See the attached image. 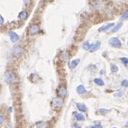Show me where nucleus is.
I'll use <instances>...</instances> for the list:
<instances>
[{
    "mask_svg": "<svg viewBox=\"0 0 128 128\" xmlns=\"http://www.w3.org/2000/svg\"><path fill=\"white\" fill-rule=\"evenodd\" d=\"M90 44H89V42L88 41H86V42H84L82 45V48L83 50H86V51H89V49H90Z\"/></svg>",
    "mask_w": 128,
    "mask_h": 128,
    "instance_id": "nucleus-18",
    "label": "nucleus"
},
{
    "mask_svg": "<svg viewBox=\"0 0 128 128\" xmlns=\"http://www.w3.org/2000/svg\"><path fill=\"white\" fill-rule=\"evenodd\" d=\"M23 46H21V45L14 46L13 51H12V53H13V55H14L15 58H19V57L23 54Z\"/></svg>",
    "mask_w": 128,
    "mask_h": 128,
    "instance_id": "nucleus-1",
    "label": "nucleus"
},
{
    "mask_svg": "<svg viewBox=\"0 0 128 128\" xmlns=\"http://www.w3.org/2000/svg\"><path fill=\"white\" fill-rule=\"evenodd\" d=\"M8 34H9L10 39H11V41H13V42H16V41L19 40V36L15 34V33H14V32H10Z\"/></svg>",
    "mask_w": 128,
    "mask_h": 128,
    "instance_id": "nucleus-8",
    "label": "nucleus"
},
{
    "mask_svg": "<svg viewBox=\"0 0 128 128\" xmlns=\"http://www.w3.org/2000/svg\"><path fill=\"white\" fill-rule=\"evenodd\" d=\"M108 112H109L108 110L104 109V108H101V109H99V113H100V115H103V116H105V114H107Z\"/></svg>",
    "mask_w": 128,
    "mask_h": 128,
    "instance_id": "nucleus-22",
    "label": "nucleus"
},
{
    "mask_svg": "<svg viewBox=\"0 0 128 128\" xmlns=\"http://www.w3.org/2000/svg\"><path fill=\"white\" fill-rule=\"evenodd\" d=\"M77 107H78L79 110H80L81 112H86L87 110V106L84 105V104H81V103H78V104H77Z\"/></svg>",
    "mask_w": 128,
    "mask_h": 128,
    "instance_id": "nucleus-13",
    "label": "nucleus"
},
{
    "mask_svg": "<svg viewBox=\"0 0 128 128\" xmlns=\"http://www.w3.org/2000/svg\"><path fill=\"white\" fill-rule=\"evenodd\" d=\"M91 128H103V127H102L100 124H97V125H95V126H93V127Z\"/></svg>",
    "mask_w": 128,
    "mask_h": 128,
    "instance_id": "nucleus-28",
    "label": "nucleus"
},
{
    "mask_svg": "<svg viewBox=\"0 0 128 128\" xmlns=\"http://www.w3.org/2000/svg\"><path fill=\"white\" fill-rule=\"evenodd\" d=\"M73 115H74L75 118H76V119H77L78 121H83L84 119H85V117H84V116H83L82 114H80V113H76V112H74V113H73Z\"/></svg>",
    "mask_w": 128,
    "mask_h": 128,
    "instance_id": "nucleus-14",
    "label": "nucleus"
},
{
    "mask_svg": "<svg viewBox=\"0 0 128 128\" xmlns=\"http://www.w3.org/2000/svg\"><path fill=\"white\" fill-rule=\"evenodd\" d=\"M100 45H101V42H100V41H97L95 44H92V45L90 46L89 52H94L96 51H98V50L99 49Z\"/></svg>",
    "mask_w": 128,
    "mask_h": 128,
    "instance_id": "nucleus-7",
    "label": "nucleus"
},
{
    "mask_svg": "<svg viewBox=\"0 0 128 128\" xmlns=\"http://www.w3.org/2000/svg\"><path fill=\"white\" fill-rule=\"evenodd\" d=\"M39 31H40L39 26L36 25V24H34V25H32V26L29 28V34H30L31 35H34V34H38Z\"/></svg>",
    "mask_w": 128,
    "mask_h": 128,
    "instance_id": "nucleus-5",
    "label": "nucleus"
},
{
    "mask_svg": "<svg viewBox=\"0 0 128 128\" xmlns=\"http://www.w3.org/2000/svg\"><path fill=\"white\" fill-rule=\"evenodd\" d=\"M127 17H128V11H126L122 15V16H121V20H124V19H126Z\"/></svg>",
    "mask_w": 128,
    "mask_h": 128,
    "instance_id": "nucleus-25",
    "label": "nucleus"
},
{
    "mask_svg": "<svg viewBox=\"0 0 128 128\" xmlns=\"http://www.w3.org/2000/svg\"><path fill=\"white\" fill-rule=\"evenodd\" d=\"M109 44L111 46L115 47V48H119V47H121V44H122V43H121L120 40H119L118 38L113 37L109 40Z\"/></svg>",
    "mask_w": 128,
    "mask_h": 128,
    "instance_id": "nucleus-2",
    "label": "nucleus"
},
{
    "mask_svg": "<svg viewBox=\"0 0 128 128\" xmlns=\"http://www.w3.org/2000/svg\"><path fill=\"white\" fill-rule=\"evenodd\" d=\"M23 3L25 5H28L29 4V0H23Z\"/></svg>",
    "mask_w": 128,
    "mask_h": 128,
    "instance_id": "nucleus-29",
    "label": "nucleus"
},
{
    "mask_svg": "<svg viewBox=\"0 0 128 128\" xmlns=\"http://www.w3.org/2000/svg\"><path fill=\"white\" fill-rule=\"evenodd\" d=\"M60 60H62V61H66L69 58V52H63L61 53V55H60Z\"/></svg>",
    "mask_w": 128,
    "mask_h": 128,
    "instance_id": "nucleus-15",
    "label": "nucleus"
},
{
    "mask_svg": "<svg viewBox=\"0 0 128 128\" xmlns=\"http://www.w3.org/2000/svg\"><path fill=\"white\" fill-rule=\"evenodd\" d=\"M122 25H123V23H117L116 25V26L114 27L113 29L111 30V32H112V33H116L117 31L119 30V29H120L121 27H122Z\"/></svg>",
    "mask_w": 128,
    "mask_h": 128,
    "instance_id": "nucleus-17",
    "label": "nucleus"
},
{
    "mask_svg": "<svg viewBox=\"0 0 128 128\" xmlns=\"http://www.w3.org/2000/svg\"><path fill=\"white\" fill-rule=\"evenodd\" d=\"M127 45H128V43H127Z\"/></svg>",
    "mask_w": 128,
    "mask_h": 128,
    "instance_id": "nucleus-33",
    "label": "nucleus"
},
{
    "mask_svg": "<svg viewBox=\"0 0 128 128\" xmlns=\"http://www.w3.org/2000/svg\"><path fill=\"white\" fill-rule=\"evenodd\" d=\"M111 71L115 73V72H117L118 71V67H117L116 65H115V64H112L111 65Z\"/></svg>",
    "mask_w": 128,
    "mask_h": 128,
    "instance_id": "nucleus-21",
    "label": "nucleus"
},
{
    "mask_svg": "<svg viewBox=\"0 0 128 128\" xmlns=\"http://www.w3.org/2000/svg\"><path fill=\"white\" fill-rule=\"evenodd\" d=\"M5 77L7 82H14L15 80V75L12 71H6L5 73Z\"/></svg>",
    "mask_w": 128,
    "mask_h": 128,
    "instance_id": "nucleus-3",
    "label": "nucleus"
},
{
    "mask_svg": "<svg viewBox=\"0 0 128 128\" xmlns=\"http://www.w3.org/2000/svg\"><path fill=\"white\" fill-rule=\"evenodd\" d=\"M79 61H80V60H79V59H75V60H71V61L70 62V69L76 68V67L78 66V64L79 63Z\"/></svg>",
    "mask_w": 128,
    "mask_h": 128,
    "instance_id": "nucleus-10",
    "label": "nucleus"
},
{
    "mask_svg": "<svg viewBox=\"0 0 128 128\" xmlns=\"http://www.w3.org/2000/svg\"><path fill=\"white\" fill-rule=\"evenodd\" d=\"M58 95L60 96V98H64L67 96V88L64 87H60L58 89Z\"/></svg>",
    "mask_w": 128,
    "mask_h": 128,
    "instance_id": "nucleus-6",
    "label": "nucleus"
},
{
    "mask_svg": "<svg viewBox=\"0 0 128 128\" xmlns=\"http://www.w3.org/2000/svg\"><path fill=\"white\" fill-rule=\"evenodd\" d=\"M114 26V23H107V24H105V25H103V26H101L99 29H98V31L99 32H105V31L108 30L109 28H111V27Z\"/></svg>",
    "mask_w": 128,
    "mask_h": 128,
    "instance_id": "nucleus-9",
    "label": "nucleus"
},
{
    "mask_svg": "<svg viewBox=\"0 0 128 128\" xmlns=\"http://www.w3.org/2000/svg\"><path fill=\"white\" fill-rule=\"evenodd\" d=\"M113 128H116V127H113Z\"/></svg>",
    "mask_w": 128,
    "mask_h": 128,
    "instance_id": "nucleus-32",
    "label": "nucleus"
},
{
    "mask_svg": "<svg viewBox=\"0 0 128 128\" xmlns=\"http://www.w3.org/2000/svg\"><path fill=\"white\" fill-rule=\"evenodd\" d=\"M74 127H76V128H80L77 124H74Z\"/></svg>",
    "mask_w": 128,
    "mask_h": 128,
    "instance_id": "nucleus-30",
    "label": "nucleus"
},
{
    "mask_svg": "<svg viewBox=\"0 0 128 128\" xmlns=\"http://www.w3.org/2000/svg\"><path fill=\"white\" fill-rule=\"evenodd\" d=\"M3 122H4V116L3 115H0V124H3Z\"/></svg>",
    "mask_w": 128,
    "mask_h": 128,
    "instance_id": "nucleus-26",
    "label": "nucleus"
},
{
    "mask_svg": "<svg viewBox=\"0 0 128 128\" xmlns=\"http://www.w3.org/2000/svg\"><path fill=\"white\" fill-rule=\"evenodd\" d=\"M3 23H4V19H3V17H2V15H0V25H2Z\"/></svg>",
    "mask_w": 128,
    "mask_h": 128,
    "instance_id": "nucleus-27",
    "label": "nucleus"
},
{
    "mask_svg": "<svg viewBox=\"0 0 128 128\" xmlns=\"http://www.w3.org/2000/svg\"><path fill=\"white\" fill-rule=\"evenodd\" d=\"M62 105H63V100H62V98H56L53 99L52 101V105L55 107V108H59V107H60V106H62Z\"/></svg>",
    "mask_w": 128,
    "mask_h": 128,
    "instance_id": "nucleus-4",
    "label": "nucleus"
},
{
    "mask_svg": "<svg viewBox=\"0 0 128 128\" xmlns=\"http://www.w3.org/2000/svg\"><path fill=\"white\" fill-rule=\"evenodd\" d=\"M121 85L123 86L124 87H128V80L127 79H124V80H123L122 81V83H121Z\"/></svg>",
    "mask_w": 128,
    "mask_h": 128,
    "instance_id": "nucleus-23",
    "label": "nucleus"
},
{
    "mask_svg": "<svg viewBox=\"0 0 128 128\" xmlns=\"http://www.w3.org/2000/svg\"><path fill=\"white\" fill-rule=\"evenodd\" d=\"M18 17L21 19V20H26L27 17H28V13H27L26 11H22L18 15Z\"/></svg>",
    "mask_w": 128,
    "mask_h": 128,
    "instance_id": "nucleus-11",
    "label": "nucleus"
},
{
    "mask_svg": "<svg viewBox=\"0 0 128 128\" xmlns=\"http://www.w3.org/2000/svg\"><path fill=\"white\" fill-rule=\"evenodd\" d=\"M45 1H47V2H52V1H53V0H45Z\"/></svg>",
    "mask_w": 128,
    "mask_h": 128,
    "instance_id": "nucleus-31",
    "label": "nucleus"
},
{
    "mask_svg": "<svg viewBox=\"0 0 128 128\" xmlns=\"http://www.w3.org/2000/svg\"><path fill=\"white\" fill-rule=\"evenodd\" d=\"M77 92H78L79 95H82L86 92V88H85V87H84L83 85H79V86L77 87Z\"/></svg>",
    "mask_w": 128,
    "mask_h": 128,
    "instance_id": "nucleus-12",
    "label": "nucleus"
},
{
    "mask_svg": "<svg viewBox=\"0 0 128 128\" xmlns=\"http://www.w3.org/2000/svg\"><path fill=\"white\" fill-rule=\"evenodd\" d=\"M94 82L98 85V86H104V81L101 79H95Z\"/></svg>",
    "mask_w": 128,
    "mask_h": 128,
    "instance_id": "nucleus-19",
    "label": "nucleus"
},
{
    "mask_svg": "<svg viewBox=\"0 0 128 128\" xmlns=\"http://www.w3.org/2000/svg\"><path fill=\"white\" fill-rule=\"evenodd\" d=\"M120 60L124 64V65H127V64H128V59H127V58H124V57H123V58H121V59H120Z\"/></svg>",
    "mask_w": 128,
    "mask_h": 128,
    "instance_id": "nucleus-24",
    "label": "nucleus"
},
{
    "mask_svg": "<svg viewBox=\"0 0 128 128\" xmlns=\"http://www.w3.org/2000/svg\"><path fill=\"white\" fill-rule=\"evenodd\" d=\"M123 95H124V92H123V91L118 90L115 93V97H116V98H121V97H123Z\"/></svg>",
    "mask_w": 128,
    "mask_h": 128,
    "instance_id": "nucleus-20",
    "label": "nucleus"
},
{
    "mask_svg": "<svg viewBox=\"0 0 128 128\" xmlns=\"http://www.w3.org/2000/svg\"><path fill=\"white\" fill-rule=\"evenodd\" d=\"M35 128H48V124L45 122H40L36 124Z\"/></svg>",
    "mask_w": 128,
    "mask_h": 128,
    "instance_id": "nucleus-16",
    "label": "nucleus"
}]
</instances>
